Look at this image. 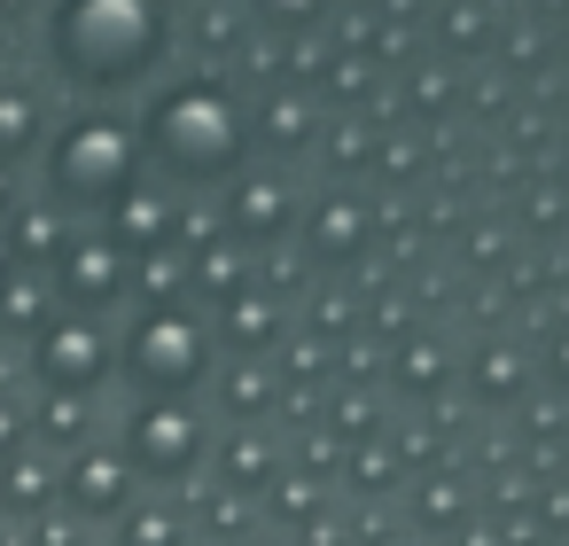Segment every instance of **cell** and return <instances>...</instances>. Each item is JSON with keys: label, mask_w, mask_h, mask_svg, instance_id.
I'll return each mask as SVG.
<instances>
[{"label": "cell", "mask_w": 569, "mask_h": 546, "mask_svg": "<svg viewBox=\"0 0 569 546\" xmlns=\"http://www.w3.org/2000/svg\"><path fill=\"white\" fill-rule=\"evenodd\" d=\"M48 56L79 87H126L157 56V0H63L48 24Z\"/></svg>", "instance_id": "6da1fadb"}, {"label": "cell", "mask_w": 569, "mask_h": 546, "mask_svg": "<svg viewBox=\"0 0 569 546\" xmlns=\"http://www.w3.org/2000/svg\"><path fill=\"white\" fill-rule=\"evenodd\" d=\"M126 188H133V141H126V126H110V118H79V126H63L56 133V149H48V196L56 203H126Z\"/></svg>", "instance_id": "7a4b0ae2"}, {"label": "cell", "mask_w": 569, "mask_h": 546, "mask_svg": "<svg viewBox=\"0 0 569 546\" xmlns=\"http://www.w3.org/2000/svg\"><path fill=\"white\" fill-rule=\"evenodd\" d=\"M102 367H110V344H102V328H87V320H48L40 328V383H56V390H94L102 383Z\"/></svg>", "instance_id": "3957f363"}, {"label": "cell", "mask_w": 569, "mask_h": 546, "mask_svg": "<svg viewBox=\"0 0 569 546\" xmlns=\"http://www.w3.org/2000/svg\"><path fill=\"white\" fill-rule=\"evenodd\" d=\"M157 149H164L172 165H219V157H227V110L203 102V95L164 102V110H157Z\"/></svg>", "instance_id": "277c9868"}, {"label": "cell", "mask_w": 569, "mask_h": 546, "mask_svg": "<svg viewBox=\"0 0 569 546\" xmlns=\"http://www.w3.org/2000/svg\"><path fill=\"white\" fill-rule=\"evenodd\" d=\"M133 375L141 383H157V390H172L180 375H188V359H196V336L172 320V312H157V320H141V336H133Z\"/></svg>", "instance_id": "5b68a950"}, {"label": "cell", "mask_w": 569, "mask_h": 546, "mask_svg": "<svg viewBox=\"0 0 569 546\" xmlns=\"http://www.w3.org/2000/svg\"><path fill=\"white\" fill-rule=\"evenodd\" d=\"M118 281H126L118 242H71V250H63V289H71L79 305H102Z\"/></svg>", "instance_id": "8992f818"}, {"label": "cell", "mask_w": 569, "mask_h": 546, "mask_svg": "<svg viewBox=\"0 0 569 546\" xmlns=\"http://www.w3.org/2000/svg\"><path fill=\"white\" fill-rule=\"evenodd\" d=\"M40 141V95H24V87H0V165L9 157H24Z\"/></svg>", "instance_id": "52a82bcc"}, {"label": "cell", "mask_w": 569, "mask_h": 546, "mask_svg": "<svg viewBox=\"0 0 569 546\" xmlns=\"http://www.w3.org/2000/svg\"><path fill=\"white\" fill-rule=\"evenodd\" d=\"M126 492V476H118V460L110 453H87L79 468H71V499L87 507V515H110V499Z\"/></svg>", "instance_id": "ba28073f"}, {"label": "cell", "mask_w": 569, "mask_h": 546, "mask_svg": "<svg viewBox=\"0 0 569 546\" xmlns=\"http://www.w3.org/2000/svg\"><path fill=\"white\" fill-rule=\"evenodd\" d=\"M133 453L157 460V468H172V460L188 453V429H180L172 414H141V421H133Z\"/></svg>", "instance_id": "9c48e42d"}, {"label": "cell", "mask_w": 569, "mask_h": 546, "mask_svg": "<svg viewBox=\"0 0 569 546\" xmlns=\"http://www.w3.org/2000/svg\"><path fill=\"white\" fill-rule=\"evenodd\" d=\"M0 312H9V328H32V312H40V289H32V281H9V289H0Z\"/></svg>", "instance_id": "30bf717a"}, {"label": "cell", "mask_w": 569, "mask_h": 546, "mask_svg": "<svg viewBox=\"0 0 569 546\" xmlns=\"http://www.w3.org/2000/svg\"><path fill=\"white\" fill-rule=\"evenodd\" d=\"M0 211H9V172H0Z\"/></svg>", "instance_id": "8fae6325"}, {"label": "cell", "mask_w": 569, "mask_h": 546, "mask_svg": "<svg viewBox=\"0 0 569 546\" xmlns=\"http://www.w3.org/2000/svg\"><path fill=\"white\" fill-rule=\"evenodd\" d=\"M0 258H9V250H0Z\"/></svg>", "instance_id": "7c38bea8"}]
</instances>
